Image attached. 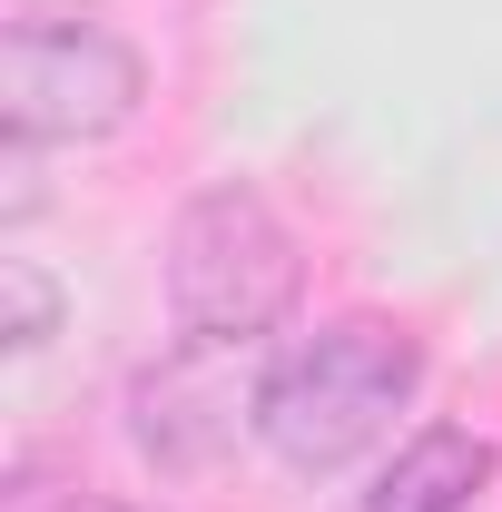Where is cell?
<instances>
[{"mask_svg": "<svg viewBox=\"0 0 502 512\" xmlns=\"http://www.w3.org/2000/svg\"><path fill=\"white\" fill-rule=\"evenodd\" d=\"M414 384H424V345L394 316H335L256 375V444L286 473H345L394 434Z\"/></svg>", "mask_w": 502, "mask_h": 512, "instance_id": "6da1fadb", "label": "cell"}, {"mask_svg": "<svg viewBox=\"0 0 502 512\" xmlns=\"http://www.w3.org/2000/svg\"><path fill=\"white\" fill-rule=\"evenodd\" d=\"M296 296H306V256H296V227L276 217L266 188L217 178L178 207V227H168V316L197 355L276 335L296 316Z\"/></svg>", "mask_w": 502, "mask_h": 512, "instance_id": "7a4b0ae2", "label": "cell"}, {"mask_svg": "<svg viewBox=\"0 0 502 512\" xmlns=\"http://www.w3.org/2000/svg\"><path fill=\"white\" fill-rule=\"evenodd\" d=\"M148 99V60L99 20H10L0 40V119L10 138H119Z\"/></svg>", "mask_w": 502, "mask_h": 512, "instance_id": "3957f363", "label": "cell"}, {"mask_svg": "<svg viewBox=\"0 0 502 512\" xmlns=\"http://www.w3.org/2000/svg\"><path fill=\"white\" fill-rule=\"evenodd\" d=\"M502 473L493 434L473 424H424L414 444L384 463V483L365 493V512H473V493Z\"/></svg>", "mask_w": 502, "mask_h": 512, "instance_id": "277c9868", "label": "cell"}, {"mask_svg": "<svg viewBox=\"0 0 502 512\" xmlns=\"http://www.w3.org/2000/svg\"><path fill=\"white\" fill-rule=\"evenodd\" d=\"M227 434H237V394H227V384H207L197 365L138 375V453H158V463H207Z\"/></svg>", "mask_w": 502, "mask_h": 512, "instance_id": "5b68a950", "label": "cell"}, {"mask_svg": "<svg viewBox=\"0 0 502 512\" xmlns=\"http://www.w3.org/2000/svg\"><path fill=\"white\" fill-rule=\"evenodd\" d=\"M50 335H60V286L30 256H0V345L10 355H40Z\"/></svg>", "mask_w": 502, "mask_h": 512, "instance_id": "8992f818", "label": "cell"}, {"mask_svg": "<svg viewBox=\"0 0 502 512\" xmlns=\"http://www.w3.org/2000/svg\"><path fill=\"white\" fill-rule=\"evenodd\" d=\"M0 178H10V188H0V217L20 227V217L40 207V138H10V148H0Z\"/></svg>", "mask_w": 502, "mask_h": 512, "instance_id": "52a82bcc", "label": "cell"}, {"mask_svg": "<svg viewBox=\"0 0 502 512\" xmlns=\"http://www.w3.org/2000/svg\"><path fill=\"white\" fill-rule=\"evenodd\" d=\"M79 512H128V503H79Z\"/></svg>", "mask_w": 502, "mask_h": 512, "instance_id": "ba28073f", "label": "cell"}]
</instances>
